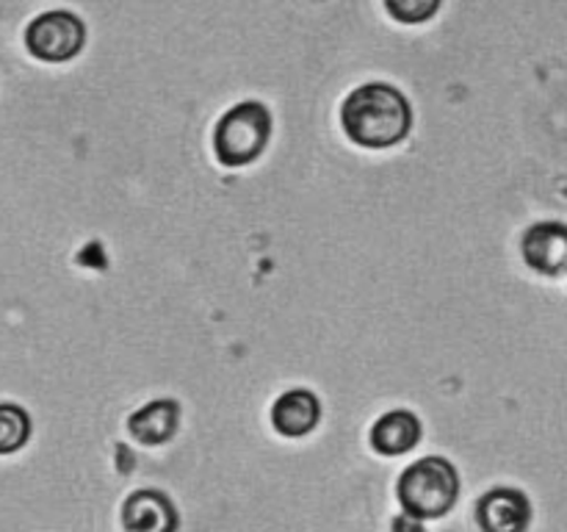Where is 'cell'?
Segmentation results:
<instances>
[{
  "instance_id": "3957f363",
  "label": "cell",
  "mask_w": 567,
  "mask_h": 532,
  "mask_svg": "<svg viewBox=\"0 0 567 532\" xmlns=\"http://www.w3.org/2000/svg\"><path fill=\"white\" fill-rule=\"evenodd\" d=\"M271 133V116L260 103H238L219 120L214 133L216 158L225 166L252 164L264 153Z\"/></svg>"
},
{
  "instance_id": "9c48e42d",
  "label": "cell",
  "mask_w": 567,
  "mask_h": 532,
  "mask_svg": "<svg viewBox=\"0 0 567 532\" xmlns=\"http://www.w3.org/2000/svg\"><path fill=\"white\" fill-rule=\"evenodd\" d=\"M421 424L408 410H393L385 413L371 427V447L380 454H404L419 443Z\"/></svg>"
},
{
  "instance_id": "8992f818",
  "label": "cell",
  "mask_w": 567,
  "mask_h": 532,
  "mask_svg": "<svg viewBox=\"0 0 567 532\" xmlns=\"http://www.w3.org/2000/svg\"><path fill=\"white\" fill-rule=\"evenodd\" d=\"M480 521L493 532H518L529 524V499L513 488H496L480 502Z\"/></svg>"
},
{
  "instance_id": "6da1fadb",
  "label": "cell",
  "mask_w": 567,
  "mask_h": 532,
  "mask_svg": "<svg viewBox=\"0 0 567 532\" xmlns=\"http://www.w3.org/2000/svg\"><path fill=\"white\" fill-rule=\"evenodd\" d=\"M343 131L354 144L371 150L393 147L413 125L408 98L388 83H363L347 98L341 109Z\"/></svg>"
},
{
  "instance_id": "ba28073f",
  "label": "cell",
  "mask_w": 567,
  "mask_h": 532,
  "mask_svg": "<svg viewBox=\"0 0 567 532\" xmlns=\"http://www.w3.org/2000/svg\"><path fill=\"white\" fill-rule=\"evenodd\" d=\"M127 430L144 447H161L177 430V405L172 399H155L131 416Z\"/></svg>"
},
{
  "instance_id": "30bf717a",
  "label": "cell",
  "mask_w": 567,
  "mask_h": 532,
  "mask_svg": "<svg viewBox=\"0 0 567 532\" xmlns=\"http://www.w3.org/2000/svg\"><path fill=\"white\" fill-rule=\"evenodd\" d=\"M164 493L158 491H138L125 502V526L131 530H169L175 524V513Z\"/></svg>"
},
{
  "instance_id": "52a82bcc",
  "label": "cell",
  "mask_w": 567,
  "mask_h": 532,
  "mask_svg": "<svg viewBox=\"0 0 567 532\" xmlns=\"http://www.w3.org/2000/svg\"><path fill=\"white\" fill-rule=\"evenodd\" d=\"M319 399L310 391H288L271 408V421H275V430L282 432L288 438L308 436L310 430L319 421Z\"/></svg>"
},
{
  "instance_id": "8fae6325",
  "label": "cell",
  "mask_w": 567,
  "mask_h": 532,
  "mask_svg": "<svg viewBox=\"0 0 567 532\" xmlns=\"http://www.w3.org/2000/svg\"><path fill=\"white\" fill-rule=\"evenodd\" d=\"M31 436V419L17 405H0V454H11L25 447Z\"/></svg>"
},
{
  "instance_id": "5b68a950",
  "label": "cell",
  "mask_w": 567,
  "mask_h": 532,
  "mask_svg": "<svg viewBox=\"0 0 567 532\" xmlns=\"http://www.w3.org/2000/svg\"><path fill=\"white\" fill-rule=\"evenodd\" d=\"M524 258L543 275H559L567 266V225L537 222L524 236Z\"/></svg>"
},
{
  "instance_id": "7c38bea8",
  "label": "cell",
  "mask_w": 567,
  "mask_h": 532,
  "mask_svg": "<svg viewBox=\"0 0 567 532\" xmlns=\"http://www.w3.org/2000/svg\"><path fill=\"white\" fill-rule=\"evenodd\" d=\"M443 0H385L388 14L404 25H419V22L432 20L441 9Z\"/></svg>"
},
{
  "instance_id": "277c9868",
  "label": "cell",
  "mask_w": 567,
  "mask_h": 532,
  "mask_svg": "<svg viewBox=\"0 0 567 532\" xmlns=\"http://www.w3.org/2000/svg\"><path fill=\"white\" fill-rule=\"evenodd\" d=\"M86 42V28L70 11H48L39 14L25 28L28 53L39 61H70L75 59Z\"/></svg>"
},
{
  "instance_id": "7a4b0ae2",
  "label": "cell",
  "mask_w": 567,
  "mask_h": 532,
  "mask_svg": "<svg viewBox=\"0 0 567 532\" xmlns=\"http://www.w3.org/2000/svg\"><path fill=\"white\" fill-rule=\"evenodd\" d=\"M460 477L443 458H424L399 477V502L413 519H437L454 508Z\"/></svg>"
}]
</instances>
